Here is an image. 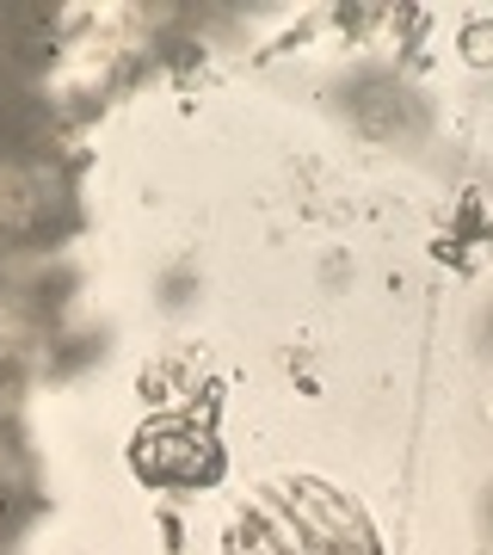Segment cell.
<instances>
[{
  "mask_svg": "<svg viewBox=\"0 0 493 555\" xmlns=\"http://www.w3.org/2000/svg\"><path fill=\"white\" fill-rule=\"evenodd\" d=\"M229 555H382L371 513L321 476H272L241 500Z\"/></svg>",
  "mask_w": 493,
  "mask_h": 555,
  "instance_id": "cell-1",
  "label": "cell"
},
{
  "mask_svg": "<svg viewBox=\"0 0 493 555\" xmlns=\"http://www.w3.org/2000/svg\"><path fill=\"white\" fill-rule=\"evenodd\" d=\"M137 469L148 481H185V488H204V481L222 476V456L210 444V433L197 426H179V420H160L137 438Z\"/></svg>",
  "mask_w": 493,
  "mask_h": 555,
  "instance_id": "cell-2",
  "label": "cell"
}]
</instances>
